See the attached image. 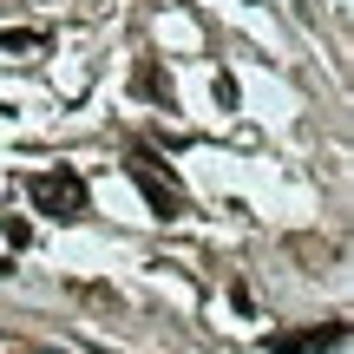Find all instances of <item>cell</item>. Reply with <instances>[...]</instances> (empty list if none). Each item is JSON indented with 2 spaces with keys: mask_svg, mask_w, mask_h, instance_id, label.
<instances>
[{
  "mask_svg": "<svg viewBox=\"0 0 354 354\" xmlns=\"http://www.w3.org/2000/svg\"><path fill=\"white\" fill-rule=\"evenodd\" d=\"M26 197H33V210L39 216H59V223H73V216H86V177L79 171H39V177H26Z\"/></svg>",
  "mask_w": 354,
  "mask_h": 354,
  "instance_id": "cell-1",
  "label": "cell"
},
{
  "mask_svg": "<svg viewBox=\"0 0 354 354\" xmlns=\"http://www.w3.org/2000/svg\"><path fill=\"white\" fill-rule=\"evenodd\" d=\"M131 184L145 190V203H151L158 216H184V190H177L171 177L158 171V158H151V151H131Z\"/></svg>",
  "mask_w": 354,
  "mask_h": 354,
  "instance_id": "cell-2",
  "label": "cell"
},
{
  "mask_svg": "<svg viewBox=\"0 0 354 354\" xmlns=\"http://www.w3.org/2000/svg\"><path fill=\"white\" fill-rule=\"evenodd\" d=\"M348 342V328L342 322H328V328H295V335H269V354H328V348H342Z\"/></svg>",
  "mask_w": 354,
  "mask_h": 354,
  "instance_id": "cell-3",
  "label": "cell"
},
{
  "mask_svg": "<svg viewBox=\"0 0 354 354\" xmlns=\"http://www.w3.org/2000/svg\"><path fill=\"white\" fill-rule=\"evenodd\" d=\"M131 92H138V99H151V105H165V112H171V79L158 73V59H151V53H145V59L131 66Z\"/></svg>",
  "mask_w": 354,
  "mask_h": 354,
  "instance_id": "cell-4",
  "label": "cell"
},
{
  "mask_svg": "<svg viewBox=\"0 0 354 354\" xmlns=\"http://www.w3.org/2000/svg\"><path fill=\"white\" fill-rule=\"evenodd\" d=\"M46 46V33H33V26H7L0 33V53H39Z\"/></svg>",
  "mask_w": 354,
  "mask_h": 354,
  "instance_id": "cell-5",
  "label": "cell"
},
{
  "mask_svg": "<svg viewBox=\"0 0 354 354\" xmlns=\"http://www.w3.org/2000/svg\"><path fill=\"white\" fill-rule=\"evenodd\" d=\"M0 230H7V243H13V250H26V243H33V230H26V216H0Z\"/></svg>",
  "mask_w": 354,
  "mask_h": 354,
  "instance_id": "cell-6",
  "label": "cell"
}]
</instances>
